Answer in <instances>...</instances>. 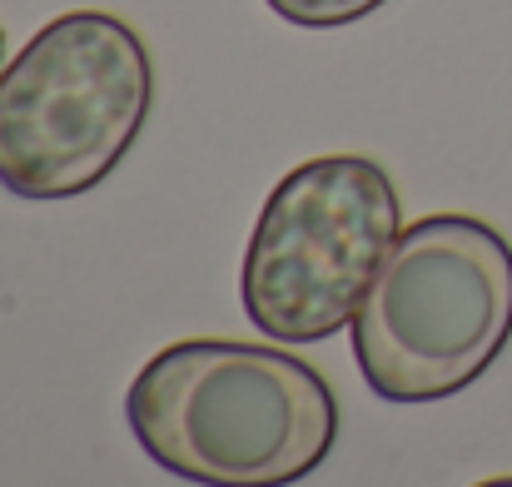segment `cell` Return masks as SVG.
<instances>
[{
	"instance_id": "1",
	"label": "cell",
	"mask_w": 512,
	"mask_h": 487,
	"mask_svg": "<svg viewBox=\"0 0 512 487\" xmlns=\"http://www.w3.org/2000/svg\"><path fill=\"white\" fill-rule=\"evenodd\" d=\"M145 458L199 487H289L339 443V398L299 353L239 338H179L125 393Z\"/></svg>"
},
{
	"instance_id": "2",
	"label": "cell",
	"mask_w": 512,
	"mask_h": 487,
	"mask_svg": "<svg viewBox=\"0 0 512 487\" xmlns=\"http://www.w3.org/2000/svg\"><path fill=\"white\" fill-rule=\"evenodd\" d=\"M348 328L358 373L383 403L473 388L512 338V244L473 214L413 219Z\"/></svg>"
},
{
	"instance_id": "3",
	"label": "cell",
	"mask_w": 512,
	"mask_h": 487,
	"mask_svg": "<svg viewBox=\"0 0 512 487\" xmlns=\"http://www.w3.org/2000/svg\"><path fill=\"white\" fill-rule=\"evenodd\" d=\"M150 105L155 65L130 20L55 15L0 70V189L20 199L90 194L135 150Z\"/></svg>"
},
{
	"instance_id": "4",
	"label": "cell",
	"mask_w": 512,
	"mask_h": 487,
	"mask_svg": "<svg viewBox=\"0 0 512 487\" xmlns=\"http://www.w3.org/2000/svg\"><path fill=\"white\" fill-rule=\"evenodd\" d=\"M403 234L388 169L368 155L294 164L264 199L244 249L239 299L274 343H319L353 324Z\"/></svg>"
},
{
	"instance_id": "5",
	"label": "cell",
	"mask_w": 512,
	"mask_h": 487,
	"mask_svg": "<svg viewBox=\"0 0 512 487\" xmlns=\"http://www.w3.org/2000/svg\"><path fill=\"white\" fill-rule=\"evenodd\" d=\"M264 5L279 20L299 25V30H339V25H353V20L373 15L388 0H264Z\"/></svg>"
},
{
	"instance_id": "6",
	"label": "cell",
	"mask_w": 512,
	"mask_h": 487,
	"mask_svg": "<svg viewBox=\"0 0 512 487\" xmlns=\"http://www.w3.org/2000/svg\"><path fill=\"white\" fill-rule=\"evenodd\" d=\"M473 487H512V478H483V483H473Z\"/></svg>"
},
{
	"instance_id": "7",
	"label": "cell",
	"mask_w": 512,
	"mask_h": 487,
	"mask_svg": "<svg viewBox=\"0 0 512 487\" xmlns=\"http://www.w3.org/2000/svg\"><path fill=\"white\" fill-rule=\"evenodd\" d=\"M0 70H5V35H0Z\"/></svg>"
}]
</instances>
